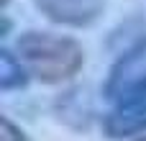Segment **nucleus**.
Here are the masks:
<instances>
[{"instance_id": "8", "label": "nucleus", "mask_w": 146, "mask_h": 141, "mask_svg": "<svg viewBox=\"0 0 146 141\" xmlns=\"http://www.w3.org/2000/svg\"><path fill=\"white\" fill-rule=\"evenodd\" d=\"M136 141H146V136H144V139H136Z\"/></svg>"}, {"instance_id": "5", "label": "nucleus", "mask_w": 146, "mask_h": 141, "mask_svg": "<svg viewBox=\"0 0 146 141\" xmlns=\"http://www.w3.org/2000/svg\"><path fill=\"white\" fill-rule=\"evenodd\" d=\"M31 80L26 64L21 62L18 54H13L10 49H3L0 51V90L3 92H13V90H21L26 87Z\"/></svg>"}, {"instance_id": "7", "label": "nucleus", "mask_w": 146, "mask_h": 141, "mask_svg": "<svg viewBox=\"0 0 146 141\" xmlns=\"http://www.w3.org/2000/svg\"><path fill=\"white\" fill-rule=\"evenodd\" d=\"M8 3H10V0H3V3H0V5H3V10H5V8H8Z\"/></svg>"}, {"instance_id": "2", "label": "nucleus", "mask_w": 146, "mask_h": 141, "mask_svg": "<svg viewBox=\"0 0 146 141\" xmlns=\"http://www.w3.org/2000/svg\"><path fill=\"white\" fill-rule=\"evenodd\" d=\"M103 92L115 105L146 95V39L126 49L115 59V64L108 72Z\"/></svg>"}, {"instance_id": "1", "label": "nucleus", "mask_w": 146, "mask_h": 141, "mask_svg": "<svg viewBox=\"0 0 146 141\" xmlns=\"http://www.w3.org/2000/svg\"><path fill=\"white\" fill-rule=\"evenodd\" d=\"M15 51L28 74L44 85L67 82L85 64V49L77 39L49 31H26L18 39Z\"/></svg>"}, {"instance_id": "6", "label": "nucleus", "mask_w": 146, "mask_h": 141, "mask_svg": "<svg viewBox=\"0 0 146 141\" xmlns=\"http://www.w3.org/2000/svg\"><path fill=\"white\" fill-rule=\"evenodd\" d=\"M0 141H28V136L8 116H0Z\"/></svg>"}, {"instance_id": "3", "label": "nucleus", "mask_w": 146, "mask_h": 141, "mask_svg": "<svg viewBox=\"0 0 146 141\" xmlns=\"http://www.w3.org/2000/svg\"><path fill=\"white\" fill-rule=\"evenodd\" d=\"M33 5L51 23L69 28L92 26L105 10V0H33Z\"/></svg>"}, {"instance_id": "4", "label": "nucleus", "mask_w": 146, "mask_h": 141, "mask_svg": "<svg viewBox=\"0 0 146 141\" xmlns=\"http://www.w3.org/2000/svg\"><path fill=\"white\" fill-rule=\"evenodd\" d=\"M103 131L108 139H128L146 134V95L115 105L103 121Z\"/></svg>"}]
</instances>
